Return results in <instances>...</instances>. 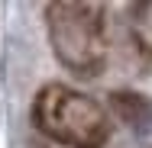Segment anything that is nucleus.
Returning <instances> with one entry per match:
<instances>
[{
	"label": "nucleus",
	"instance_id": "f257e3e1",
	"mask_svg": "<svg viewBox=\"0 0 152 148\" xmlns=\"http://www.w3.org/2000/svg\"><path fill=\"white\" fill-rule=\"evenodd\" d=\"M29 116L49 142L65 148H104L110 139L107 110L68 84H42L32 97Z\"/></svg>",
	"mask_w": 152,
	"mask_h": 148
},
{
	"label": "nucleus",
	"instance_id": "f03ea898",
	"mask_svg": "<svg viewBox=\"0 0 152 148\" xmlns=\"http://www.w3.org/2000/svg\"><path fill=\"white\" fill-rule=\"evenodd\" d=\"M45 32L55 58L78 77H97L107 68V6L49 3Z\"/></svg>",
	"mask_w": 152,
	"mask_h": 148
},
{
	"label": "nucleus",
	"instance_id": "7ed1b4c3",
	"mask_svg": "<svg viewBox=\"0 0 152 148\" xmlns=\"http://www.w3.org/2000/svg\"><path fill=\"white\" fill-rule=\"evenodd\" d=\"M126 29H129V42L139 64L152 71V0L133 3L126 10Z\"/></svg>",
	"mask_w": 152,
	"mask_h": 148
}]
</instances>
